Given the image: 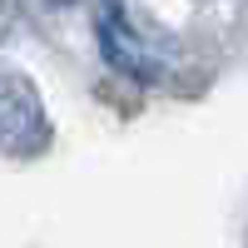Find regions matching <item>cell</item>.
I'll return each mask as SVG.
<instances>
[{
  "label": "cell",
  "instance_id": "obj_1",
  "mask_svg": "<svg viewBox=\"0 0 248 248\" xmlns=\"http://www.w3.org/2000/svg\"><path fill=\"white\" fill-rule=\"evenodd\" d=\"M99 40H105V55L114 60L119 70H129V75H139V79H149V75H154V60L134 50V40H129V30H124L119 20L109 25V15H105V30H99Z\"/></svg>",
  "mask_w": 248,
  "mask_h": 248
}]
</instances>
